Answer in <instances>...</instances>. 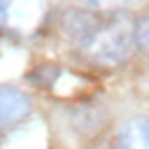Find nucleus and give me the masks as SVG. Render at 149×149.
Returning <instances> with one entry per match:
<instances>
[{"label": "nucleus", "instance_id": "1", "mask_svg": "<svg viewBox=\"0 0 149 149\" xmlns=\"http://www.w3.org/2000/svg\"><path fill=\"white\" fill-rule=\"evenodd\" d=\"M133 26L128 19H114L109 23H102L95 28V33L86 40L81 47L84 56H88L93 63L114 68L123 63L133 47Z\"/></svg>", "mask_w": 149, "mask_h": 149}, {"label": "nucleus", "instance_id": "2", "mask_svg": "<svg viewBox=\"0 0 149 149\" xmlns=\"http://www.w3.org/2000/svg\"><path fill=\"white\" fill-rule=\"evenodd\" d=\"M47 19L44 0H0V33L9 37L35 35Z\"/></svg>", "mask_w": 149, "mask_h": 149}, {"label": "nucleus", "instance_id": "3", "mask_svg": "<svg viewBox=\"0 0 149 149\" xmlns=\"http://www.w3.org/2000/svg\"><path fill=\"white\" fill-rule=\"evenodd\" d=\"M30 114V100L28 95L16 86H0V133L19 126Z\"/></svg>", "mask_w": 149, "mask_h": 149}, {"label": "nucleus", "instance_id": "4", "mask_svg": "<svg viewBox=\"0 0 149 149\" xmlns=\"http://www.w3.org/2000/svg\"><path fill=\"white\" fill-rule=\"evenodd\" d=\"M116 149H149V114L133 116L121 126Z\"/></svg>", "mask_w": 149, "mask_h": 149}, {"label": "nucleus", "instance_id": "5", "mask_svg": "<svg viewBox=\"0 0 149 149\" xmlns=\"http://www.w3.org/2000/svg\"><path fill=\"white\" fill-rule=\"evenodd\" d=\"M100 23L84 9H68L63 16V30L70 35L72 42H79V47L86 44V40L95 33Z\"/></svg>", "mask_w": 149, "mask_h": 149}, {"label": "nucleus", "instance_id": "6", "mask_svg": "<svg viewBox=\"0 0 149 149\" xmlns=\"http://www.w3.org/2000/svg\"><path fill=\"white\" fill-rule=\"evenodd\" d=\"M133 42L140 51L149 54V16L140 19L135 26H133Z\"/></svg>", "mask_w": 149, "mask_h": 149}, {"label": "nucleus", "instance_id": "7", "mask_svg": "<svg viewBox=\"0 0 149 149\" xmlns=\"http://www.w3.org/2000/svg\"><path fill=\"white\" fill-rule=\"evenodd\" d=\"M93 9H100V12H116L119 7L126 5V0H86Z\"/></svg>", "mask_w": 149, "mask_h": 149}]
</instances>
